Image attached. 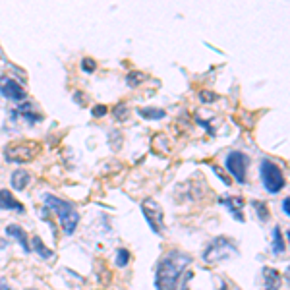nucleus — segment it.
<instances>
[{
    "mask_svg": "<svg viewBox=\"0 0 290 290\" xmlns=\"http://www.w3.org/2000/svg\"><path fill=\"white\" fill-rule=\"evenodd\" d=\"M192 263V256L172 250L168 252L157 265V273H155V289L157 290H176L178 281L182 277V273L186 271V267Z\"/></svg>",
    "mask_w": 290,
    "mask_h": 290,
    "instance_id": "nucleus-1",
    "label": "nucleus"
},
{
    "mask_svg": "<svg viewBox=\"0 0 290 290\" xmlns=\"http://www.w3.org/2000/svg\"><path fill=\"white\" fill-rule=\"evenodd\" d=\"M43 199H45V207L53 209L58 215V221L62 225V230H64L66 236H72L76 232L78 225H79V213L76 211V207L70 201H64V199H60L56 195H51V193H45Z\"/></svg>",
    "mask_w": 290,
    "mask_h": 290,
    "instance_id": "nucleus-2",
    "label": "nucleus"
},
{
    "mask_svg": "<svg viewBox=\"0 0 290 290\" xmlns=\"http://www.w3.org/2000/svg\"><path fill=\"white\" fill-rule=\"evenodd\" d=\"M39 153H41V145L31 139L12 141L4 147V159L8 162H18V164L35 161Z\"/></svg>",
    "mask_w": 290,
    "mask_h": 290,
    "instance_id": "nucleus-3",
    "label": "nucleus"
},
{
    "mask_svg": "<svg viewBox=\"0 0 290 290\" xmlns=\"http://www.w3.org/2000/svg\"><path fill=\"white\" fill-rule=\"evenodd\" d=\"M259 178H261L263 188L269 193L283 192V188L287 186V180H285V174H283L281 166L275 164L271 159H263L259 162Z\"/></svg>",
    "mask_w": 290,
    "mask_h": 290,
    "instance_id": "nucleus-4",
    "label": "nucleus"
},
{
    "mask_svg": "<svg viewBox=\"0 0 290 290\" xmlns=\"http://www.w3.org/2000/svg\"><path fill=\"white\" fill-rule=\"evenodd\" d=\"M236 254H238L236 244H234L230 238H226V236H219V238H215V240L203 250V261H205L207 265H217V263L232 258V256H236Z\"/></svg>",
    "mask_w": 290,
    "mask_h": 290,
    "instance_id": "nucleus-5",
    "label": "nucleus"
},
{
    "mask_svg": "<svg viewBox=\"0 0 290 290\" xmlns=\"http://www.w3.org/2000/svg\"><path fill=\"white\" fill-rule=\"evenodd\" d=\"M225 166L230 172V176L238 182V184H246L248 182V166H250V157L242 151H230L225 157Z\"/></svg>",
    "mask_w": 290,
    "mask_h": 290,
    "instance_id": "nucleus-6",
    "label": "nucleus"
},
{
    "mask_svg": "<svg viewBox=\"0 0 290 290\" xmlns=\"http://www.w3.org/2000/svg\"><path fill=\"white\" fill-rule=\"evenodd\" d=\"M141 211H143V217H145L149 228L157 236H162L164 234V215H162L161 205L153 197H145L141 201Z\"/></svg>",
    "mask_w": 290,
    "mask_h": 290,
    "instance_id": "nucleus-7",
    "label": "nucleus"
},
{
    "mask_svg": "<svg viewBox=\"0 0 290 290\" xmlns=\"http://www.w3.org/2000/svg\"><path fill=\"white\" fill-rule=\"evenodd\" d=\"M0 95L8 101H16V103H24L27 99L26 89L8 76H0Z\"/></svg>",
    "mask_w": 290,
    "mask_h": 290,
    "instance_id": "nucleus-8",
    "label": "nucleus"
},
{
    "mask_svg": "<svg viewBox=\"0 0 290 290\" xmlns=\"http://www.w3.org/2000/svg\"><path fill=\"white\" fill-rule=\"evenodd\" d=\"M10 114H12V118H24L29 126H35V124H39L41 120H43V114H39L37 110H35V106H33L29 101H24L18 108H12L10 110Z\"/></svg>",
    "mask_w": 290,
    "mask_h": 290,
    "instance_id": "nucleus-9",
    "label": "nucleus"
},
{
    "mask_svg": "<svg viewBox=\"0 0 290 290\" xmlns=\"http://www.w3.org/2000/svg\"><path fill=\"white\" fill-rule=\"evenodd\" d=\"M219 203L226 207L228 211H230V215L238 221V223H244L246 219H244V213H242V209H244V199L240 197V195H223L221 199H219Z\"/></svg>",
    "mask_w": 290,
    "mask_h": 290,
    "instance_id": "nucleus-10",
    "label": "nucleus"
},
{
    "mask_svg": "<svg viewBox=\"0 0 290 290\" xmlns=\"http://www.w3.org/2000/svg\"><path fill=\"white\" fill-rule=\"evenodd\" d=\"M0 209L4 211H18V213H24V205L12 195L10 190H0Z\"/></svg>",
    "mask_w": 290,
    "mask_h": 290,
    "instance_id": "nucleus-11",
    "label": "nucleus"
},
{
    "mask_svg": "<svg viewBox=\"0 0 290 290\" xmlns=\"http://www.w3.org/2000/svg\"><path fill=\"white\" fill-rule=\"evenodd\" d=\"M29 182H31V174H29L27 170H24V168L14 170L12 176H10V184H12V188L18 190V192L26 190V188L29 186Z\"/></svg>",
    "mask_w": 290,
    "mask_h": 290,
    "instance_id": "nucleus-12",
    "label": "nucleus"
},
{
    "mask_svg": "<svg viewBox=\"0 0 290 290\" xmlns=\"http://www.w3.org/2000/svg\"><path fill=\"white\" fill-rule=\"evenodd\" d=\"M263 279H265V290H281L283 287L281 273L273 267H263Z\"/></svg>",
    "mask_w": 290,
    "mask_h": 290,
    "instance_id": "nucleus-13",
    "label": "nucleus"
},
{
    "mask_svg": "<svg viewBox=\"0 0 290 290\" xmlns=\"http://www.w3.org/2000/svg\"><path fill=\"white\" fill-rule=\"evenodd\" d=\"M6 234H8V236H12L14 240H18V242L22 244V250H24L26 254H29V252H31L29 242H27V234H26V230H24L20 225H8L6 226Z\"/></svg>",
    "mask_w": 290,
    "mask_h": 290,
    "instance_id": "nucleus-14",
    "label": "nucleus"
},
{
    "mask_svg": "<svg viewBox=\"0 0 290 290\" xmlns=\"http://www.w3.org/2000/svg\"><path fill=\"white\" fill-rule=\"evenodd\" d=\"M137 116H141L143 120H162L166 116V110L157 106H141L137 108Z\"/></svg>",
    "mask_w": 290,
    "mask_h": 290,
    "instance_id": "nucleus-15",
    "label": "nucleus"
},
{
    "mask_svg": "<svg viewBox=\"0 0 290 290\" xmlns=\"http://www.w3.org/2000/svg\"><path fill=\"white\" fill-rule=\"evenodd\" d=\"M287 252V244L283 240V232H281V226H275L273 228V254L275 256H281Z\"/></svg>",
    "mask_w": 290,
    "mask_h": 290,
    "instance_id": "nucleus-16",
    "label": "nucleus"
},
{
    "mask_svg": "<svg viewBox=\"0 0 290 290\" xmlns=\"http://www.w3.org/2000/svg\"><path fill=\"white\" fill-rule=\"evenodd\" d=\"M33 250H35V254H39L43 259H49V258H53L54 254H53V250H49L45 244H43V240L39 238V236H33Z\"/></svg>",
    "mask_w": 290,
    "mask_h": 290,
    "instance_id": "nucleus-17",
    "label": "nucleus"
},
{
    "mask_svg": "<svg viewBox=\"0 0 290 290\" xmlns=\"http://www.w3.org/2000/svg\"><path fill=\"white\" fill-rule=\"evenodd\" d=\"M145 74L143 72H139V70H133V72H130L128 76H126V83H128V87L132 89H135V87H139L143 81H145Z\"/></svg>",
    "mask_w": 290,
    "mask_h": 290,
    "instance_id": "nucleus-18",
    "label": "nucleus"
},
{
    "mask_svg": "<svg viewBox=\"0 0 290 290\" xmlns=\"http://www.w3.org/2000/svg\"><path fill=\"white\" fill-rule=\"evenodd\" d=\"M112 116L116 118V120H128V116H130V108H128V105L126 103H118L114 108H112Z\"/></svg>",
    "mask_w": 290,
    "mask_h": 290,
    "instance_id": "nucleus-19",
    "label": "nucleus"
},
{
    "mask_svg": "<svg viewBox=\"0 0 290 290\" xmlns=\"http://www.w3.org/2000/svg\"><path fill=\"white\" fill-rule=\"evenodd\" d=\"M252 207L256 209V213H258V217L261 221H269V207H267L263 201L254 199V201H252Z\"/></svg>",
    "mask_w": 290,
    "mask_h": 290,
    "instance_id": "nucleus-20",
    "label": "nucleus"
},
{
    "mask_svg": "<svg viewBox=\"0 0 290 290\" xmlns=\"http://www.w3.org/2000/svg\"><path fill=\"white\" fill-rule=\"evenodd\" d=\"M116 267H126L130 263V252L126 248H118L116 250V259H114Z\"/></svg>",
    "mask_w": 290,
    "mask_h": 290,
    "instance_id": "nucleus-21",
    "label": "nucleus"
},
{
    "mask_svg": "<svg viewBox=\"0 0 290 290\" xmlns=\"http://www.w3.org/2000/svg\"><path fill=\"white\" fill-rule=\"evenodd\" d=\"M81 70L85 72V74H93L97 70V62L93 58H89V56H85V58H81Z\"/></svg>",
    "mask_w": 290,
    "mask_h": 290,
    "instance_id": "nucleus-22",
    "label": "nucleus"
},
{
    "mask_svg": "<svg viewBox=\"0 0 290 290\" xmlns=\"http://www.w3.org/2000/svg\"><path fill=\"white\" fill-rule=\"evenodd\" d=\"M199 99H201L203 103H215V101H219V95H217L215 91H201V93H199Z\"/></svg>",
    "mask_w": 290,
    "mask_h": 290,
    "instance_id": "nucleus-23",
    "label": "nucleus"
},
{
    "mask_svg": "<svg viewBox=\"0 0 290 290\" xmlns=\"http://www.w3.org/2000/svg\"><path fill=\"white\" fill-rule=\"evenodd\" d=\"M91 114H93L95 118H103L105 114H108V106H105V105H95L93 110H91Z\"/></svg>",
    "mask_w": 290,
    "mask_h": 290,
    "instance_id": "nucleus-24",
    "label": "nucleus"
},
{
    "mask_svg": "<svg viewBox=\"0 0 290 290\" xmlns=\"http://www.w3.org/2000/svg\"><path fill=\"white\" fill-rule=\"evenodd\" d=\"M213 170H215V172H217V176H219V178H221V180L225 182V186H230V180L226 178V176H225V172H223V170H221V168H219L217 164H213Z\"/></svg>",
    "mask_w": 290,
    "mask_h": 290,
    "instance_id": "nucleus-25",
    "label": "nucleus"
},
{
    "mask_svg": "<svg viewBox=\"0 0 290 290\" xmlns=\"http://www.w3.org/2000/svg\"><path fill=\"white\" fill-rule=\"evenodd\" d=\"M195 122H197V124H199L201 128H205V130H207V132H209L211 135H215V130H213V128H211V126H209V122H203V120H201L199 116H195Z\"/></svg>",
    "mask_w": 290,
    "mask_h": 290,
    "instance_id": "nucleus-26",
    "label": "nucleus"
},
{
    "mask_svg": "<svg viewBox=\"0 0 290 290\" xmlns=\"http://www.w3.org/2000/svg\"><path fill=\"white\" fill-rule=\"evenodd\" d=\"M289 203H290V199H289V197H285V199H283V205H281V209H283V213H285L287 217H289V215H290V207H289Z\"/></svg>",
    "mask_w": 290,
    "mask_h": 290,
    "instance_id": "nucleus-27",
    "label": "nucleus"
},
{
    "mask_svg": "<svg viewBox=\"0 0 290 290\" xmlns=\"http://www.w3.org/2000/svg\"><path fill=\"white\" fill-rule=\"evenodd\" d=\"M74 99H76V103H78V105H81V106L85 105V99H83V97H79V91H78V93H74Z\"/></svg>",
    "mask_w": 290,
    "mask_h": 290,
    "instance_id": "nucleus-28",
    "label": "nucleus"
},
{
    "mask_svg": "<svg viewBox=\"0 0 290 290\" xmlns=\"http://www.w3.org/2000/svg\"><path fill=\"white\" fill-rule=\"evenodd\" d=\"M0 290H12L10 289V285H8L4 279H0Z\"/></svg>",
    "mask_w": 290,
    "mask_h": 290,
    "instance_id": "nucleus-29",
    "label": "nucleus"
},
{
    "mask_svg": "<svg viewBox=\"0 0 290 290\" xmlns=\"http://www.w3.org/2000/svg\"><path fill=\"white\" fill-rule=\"evenodd\" d=\"M190 279H192V273H188V275H186V281L182 283V290H188V281H190Z\"/></svg>",
    "mask_w": 290,
    "mask_h": 290,
    "instance_id": "nucleus-30",
    "label": "nucleus"
},
{
    "mask_svg": "<svg viewBox=\"0 0 290 290\" xmlns=\"http://www.w3.org/2000/svg\"><path fill=\"white\" fill-rule=\"evenodd\" d=\"M6 248H8V240H4V238L0 236V252H2V250H6Z\"/></svg>",
    "mask_w": 290,
    "mask_h": 290,
    "instance_id": "nucleus-31",
    "label": "nucleus"
}]
</instances>
